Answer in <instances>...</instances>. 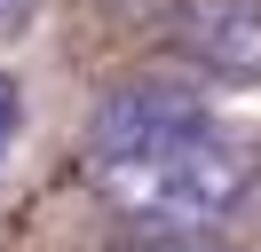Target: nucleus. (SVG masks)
Instances as JSON below:
<instances>
[{
  "mask_svg": "<svg viewBox=\"0 0 261 252\" xmlns=\"http://www.w3.org/2000/svg\"><path fill=\"white\" fill-rule=\"evenodd\" d=\"M127 252H229V244H214V236H143Z\"/></svg>",
  "mask_w": 261,
  "mask_h": 252,
  "instance_id": "nucleus-4",
  "label": "nucleus"
},
{
  "mask_svg": "<svg viewBox=\"0 0 261 252\" xmlns=\"http://www.w3.org/2000/svg\"><path fill=\"white\" fill-rule=\"evenodd\" d=\"M198 126H206V110L182 87H119L87 126V158H127V150H150V142L198 134Z\"/></svg>",
  "mask_w": 261,
  "mask_h": 252,
  "instance_id": "nucleus-2",
  "label": "nucleus"
},
{
  "mask_svg": "<svg viewBox=\"0 0 261 252\" xmlns=\"http://www.w3.org/2000/svg\"><path fill=\"white\" fill-rule=\"evenodd\" d=\"M32 16H40V0H0V40H16Z\"/></svg>",
  "mask_w": 261,
  "mask_h": 252,
  "instance_id": "nucleus-5",
  "label": "nucleus"
},
{
  "mask_svg": "<svg viewBox=\"0 0 261 252\" xmlns=\"http://www.w3.org/2000/svg\"><path fill=\"white\" fill-rule=\"evenodd\" d=\"M174 40L206 79H261V0H190Z\"/></svg>",
  "mask_w": 261,
  "mask_h": 252,
  "instance_id": "nucleus-3",
  "label": "nucleus"
},
{
  "mask_svg": "<svg viewBox=\"0 0 261 252\" xmlns=\"http://www.w3.org/2000/svg\"><path fill=\"white\" fill-rule=\"evenodd\" d=\"M87 173H95V197L143 236H214L253 189V158L229 150L214 126L127 158H87Z\"/></svg>",
  "mask_w": 261,
  "mask_h": 252,
  "instance_id": "nucleus-1",
  "label": "nucleus"
}]
</instances>
